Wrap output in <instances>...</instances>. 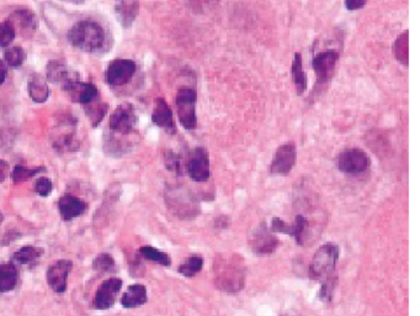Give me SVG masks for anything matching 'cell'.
Instances as JSON below:
<instances>
[{
  "mask_svg": "<svg viewBox=\"0 0 420 316\" xmlns=\"http://www.w3.org/2000/svg\"><path fill=\"white\" fill-rule=\"evenodd\" d=\"M68 41L76 49L84 52H94L103 47L105 31L103 26L92 20L76 22L68 33Z\"/></svg>",
  "mask_w": 420,
  "mask_h": 316,
  "instance_id": "6da1fadb",
  "label": "cell"
},
{
  "mask_svg": "<svg viewBox=\"0 0 420 316\" xmlns=\"http://www.w3.org/2000/svg\"><path fill=\"white\" fill-rule=\"evenodd\" d=\"M339 261V246L325 244L318 248L309 266V278L323 282L335 274V266Z\"/></svg>",
  "mask_w": 420,
  "mask_h": 316,
  "instance_id": "7a4b0ae2",
  "label": "cell"
},
{
  "mask_svg": "<svg viewBox=\"0 0 420 316\" xmlns=\"http://www.w3.org/2000/svg\"><path fill=\"white\" fill-rule=\"evenodd\" d=\"M196 103H197V92L194 88L184 86L179 89L175 97V105L178 111L179 121L186 130H195L197 127Z\"/></svg>",
  "mask_w": 420,
  "mask_h": 316,
  "instance_id": "3957f363",
  "label": "cell"
},
{
  "mask_svg": "<svg viewBox=\"0 0 420 316\" xmlns=\"http://www.w3.org/2000/svg\"><path fill=\"white\" fill-rule=\"evenodd\" d=\"M216 284L227 293H237L244 285V273L234 262L222 261L216 266Z\"/></svg>",
  "mask_w": 420,
  "mask_h": 316,
  "instance_id": "277c9868",
  "label": "cell"
},
{
  "mask_svg": "<svg viewBox=\"0 0 420 316\" xmlns=\"http://www.w3.org/2000/svg\"><path fill=\"white\" fill-rule=\"evenodd\" d=\"M137 114H136L135 106L132 104L124 103L119 105L113 110V114L110 115L108 119V127L118 135L127 136L135 131L137 126Z\"/></svg>",
  "mask_w": 420,
  "mask_h": 316,
  "instance_id": "5b68a950",
  "label": "cell"
},
{
  "mask_svg": "<svg viewBox=\"0 0 420 316\" xmlns=\"http://www.w3.org/2000/svg\"><path fill=\"white\" fill-rule=\"evenodd\" d=\"M371 166V159L365 151L360 148H349L340 153L338 158V167L340 172L345 175H359Z\"/></svg>",
  "mask_w": 420,
  "mask_h": 316,
  "instance_id": "8992f818",
  "label": "cell"
},
{
  "mask_svg": "<svg viewBox=\"0 0 420 316\" xmlns=\"http://www.w3.org/2000/svg\"><path fill=\"white\" fill-rule=\"evenodd\" d=\"M137 65L135 61L127 60V58H115L110 62L105 72V79L106 83L113 87H121L124 86L134 78Z\"/></svg>",
  "mask_w": 420,
  "mask_h": 316,
  "instance_id": "52a82bcc",
  "label": "cell"
},
{
  "mask_svg": "<svg viewBox=\"0 0 420 316\" xmlns=\"http://www.w3.org/2000/svg\"><path fill=\"white\" fill-rule=\"evenodd\" d=\"M185 167H186V172L190 178L194 182L204 183L206 180H209L211 175L210 156L206 151V148H194L190 152Z\"/></svg>",
  "mask_w": 420,
  "mask_h": 316,
  "instance_id": "ba28073f",
  "label": "cell"
},
{
  "mask_svg": "<svg viewBox=\"0 0 420 316\" xmlns=\"http://www.w3.org/2000/svg\"><path fill=\"white\" fill-rule=\"evenodd\" d=\"M296 159L297 150L295 143L289 142V143H285V145H281L280 148L276 150L274 159L270 164V175L285 177L295 167Z\"/></svg>",
  "mask_w": 420,
  "mask_h": 316,
  "instance_id": "9c48e42d",
  "label": "cell"
},
{
  "mask_svg": "<svg viewBox=\"0 0 420 316\" xmlns=\"http://www.w3.org/2000/svg\"><path fill=\"white\" fill-rule=\"evenodd\" d=\"M308 228H309V223H308L307 219L302 215H297L295 223H285L284 220L275 216L270 223L269 230L271 232L292 236L298 245L303 246L305 241L307 239Z\"/></svg>",
  "mask_w": 420,
  "mask_h": 316,
  "instance_id": "30bf717a",
  "label": "cell"
},
{
  "mask_svg": "<svg viewBox=\"0 0 420 316\" xmlns=\"http://www.w3.org/2000/svg\"><path fill=\"white\" fill-rule=\"evenodd\" d=\"M249 246L250 250L255 252L257 255H270L276 251L279 246V240L270 231L266 223H261L249 236Z\"/></svg>",
  "mask_w": 420,
  "mask_h": 316,
  "instance_id": "8fae6325",
  "label": "cell"
},
{
  "mask_svg": "<svg viewBox=\"0 0 420 316\" xmlns=\"http://www.w3.org/2000/svg\"><path fill=\"white\" fill-rule=\"evenodd\" d=\"M339 61V52L337 51H323L314 56L312 61L313 70L317 77V84L323 86L329 82V79L333 76L335 65Z\"/></svg>",
  "mask_w": 420,
  "mask_h": 316,
  "instance_id": "7c38bea8",
  "label": "cell"
},
{
  "mask_svg": "<svg viewBox=\"0 0 420 316\" xmlns=\"http://www.w3.org/2000/svg\"><path fill=\"white\" fill-rule=\"evenodd\" d=\"M73 268V262L70 260H60L54 262L47 269V283L49 288L56 293H65L68 287V276Z\"/></svg>",
  "mask_w": 420,
  "mask_h": 316,
  "instance_id": "4fadbf2b",
  "label": "cell"
},
{
  "mask_svg": "<svg viewBox=\"0 0 420 316\" xmlns=\"http://www.w3.org/2000/svg\"><path fill=\"white\" fill-rule=\"evenodd\" d=\"M121 289L122 281L120 278H108L104 281L94 297V306L99 310H106L113 308Z\"/></svg>",
  "mask_w": 420,
  "mask_h": 316,
  "instance_id": "5bb4252c",
  "label": "cell"
},
{
  "mask_svg": "<svg viewBox=\"0 0 420 316\" xmlns=\"http://www.w3.org/2000/svg\"><path fill=\"white\" fill-rule=\"evenodd\" d=\"M47 79L65 89L70 83L79 81V74L60 61H51L47 65Z\"/></svg>",
  "mask_w": 420,
  "mask_h": 316,
  "instance_id": "9a60e30c",
  "label": "cell"
},
{
  "mask_svg": "<svg viewBox=\"0 0 420 316\" xmlns=\"http://www.w3.org/2000/svg\"><path fill=\"white\" fill-rule=\"evenodd\" d=\"M9 22L15 29V33L20 31V35L24 38H33L38 28V17L29 9H17L14 11Z\"/></svg>",
  "mask_w": 420,
  "mask_h": 316,
  "instance_id": "2e32d148",
  "label": "cell"
},
{
  "mask_svg": "<svg viewBox=\"0 0 420 316\" xmlns=\"http://www.w3.org/2000/svg\"><path fill=\"white\" fill-rule=\"evenodd\" d=\"M152 121H153L154 125L167 131L169 135L177 134V125H175V121H174L172 110L165 99H156L154 110H153V114H152Z\"/></svg>",
  "mask_w": 420,
  "mask_h": 316,
  "instance_id": "e0dca14e",
  "label": "cell"
},
{
  "mask_svg": "<svg viewBox=\"0 0 420 316\" xmlns=\"http://www.w3.org/2000/svg\"><path fill=\"white\" fill-rule=\"evenodd\" d=\"M65 92L72 102L83 105L92 103V100H95L99 97L97 88L94 84L81 82V81L70 83V86L65 88Z\"/></svg>",
  "mask_w": 420,
  "mask_h": 316,
  "instance_id": "ac0fdd59",
  "label": "cell"
},
{
  "mask_svg": "<svg viewBox=\"0 0 420 316\" xmlns=\"http://www.w3.org/2000/svg\"><path fill=\"white\" fill-rule=\"evenodd\" d=\"M140 13V0H115V14L124 28L132 26Z\"/></svg>",
  "mask_w": 420,
  "mask_h": 316,
  "instance_id": "d6986e66",
  "label": "cell"
},
{
  "mask_svg": "<svg viewBox=\"0 0 420 316\" xmlns=\"http://www.w3.org/2000/svg\"><path fill=\"white\" fill-rule=\"evenodd\" d=\"M88 204L78 199L76 196L65 194L58 200V210H60V216L65 221H70L73 219L81 216L86 213Z\"/></svg>",
  "mask_w": 420,
  "mask_h": 316,
  "instance_id": "ffe728a7",
  "label": "cell"
},
{
  "mask_svg": "<svg viewBox=\"0 0 420 316\" xmlns=\"http://www.w3.org/2000/svg\"><path fill=\"white\" fill-rule=\"evenodd\" d=\"M27 93L35 103H46L51 95L47 81L38 73H33L27 81Z\"/></svg>",
  "mask_w": 420,
  "mask_h": 316,
  "instance_id": "44dd1931",
  "label": "cell"
},
{
  "mask_svg": "<svg viewBox=\"0 0 420 316\" xmlns=\"http://www.w3.org/2000/svg\"><path fill=\"white\" fill-rule=\"evenodd\" d=\"M148 300L147 288L143 284H132L129 285L126 293L121 298V304L124 308H138L145 306Z\"/></svg>",
  "mask_w": 420,
  "mask_h": 316,
  "instance_id": "7402d4cb",
  "label": "cell"
},
{
  "mask_svg": "<svg viewBox=\"0 0 420 316\" xmlns=\"http://www.w3.org/2000/svg\"><path fill=\"white\" fill-rule=\"evenodd\" d=\"M131 150L129 142L124 141L122 139L116 136V134L110 131V134H105L104 136V151L111 157H122L124 155Z\"/></svg>",
  "mask_w": 420,
  "mask_h": 316,
  "instance_id": "603a6c76",
  "label": "cell"
},
{
  "mask_svg": "<svg viewBox=\"0 0 420 316\" xmlns=\"http://www.w3.org/2000/svg\"><path fill=\"white\" fill-rule=\"evenodd\" d=\"M291 76L296 87V93L298 97H302L306 93L308 87L307 74L303 68V61H302L301 54L296 52L293 57V62L291 65Z\"/></svg>",
  "mask_w": 420,
  "mask_h": 316,
  "instance_id": "cb8c5ba5",
  "label": "cell"
},
{
  "mask_svg": "<svg viewBox=\"0 0 420 316\" xmlns=\"http://www.w3.org/2000/svg\"><path fill=\"white\" fill-rule=\"evenodd\" d=\"M19 271L13 263L0 264V293H8L17 287Z\"/></svg>",
  "mask_w": 420,
  "mask_h": 316,
  "instance_id": "d4e9b609",
  "label": "cell"
},
{
  "mask_svg": "<svg viewBox=\"0 0 420 316\" xmlns=\"http://www.w3.org/2000/svg\"><path fill=\"white\" fill-rule=\"evenodd\" d=\"M52 145H54V150L58 153L73 152L78 150L81 142L76 137L74 129H72L70 132H63V134L54 137Z\"/></svg>",
  "mask_w": 420,
  "mask_h": 316,
  "instance_id": "484cf974",
  "label": "cell"
},
{
  "mask_svg": "<svg viewBox=\"0 0 420 316\" xmlns=\"http://www.w3.org/2000/svg\"><path fill=\"white\" fill-rule=\"evenodd\" d=\"M394 57L401 65L408 67L410 65V33L405 30L396 38L394 44Z\"/></svg>",
  "mask_w": 420,
  "mask_h": 316,
  "instance_id": "4316f807",
  "label": "cell"
},
{
  "mask_svg": "<svg viewBox=\"0 0 420 316\" xmlns=\"http://www.w3.org/2000/svg\"><path fill=\"white\" fill-rule=\"evenodd\" d=\"M108 104L104 103L102 100H92V103L86 104V115L89 121L92 123V127H97V125L104 120V118L108 114Z\"/></svg>",
  "mask_w": 420,
  "mask_h": 316,
  "instance_id": "83f0119b",
  "label": "cell"
},
{
  "mask_svg": "<svg viewBox=\"0 0 420 316\" xmlns=\"http://www.w3.org/2000/svg\"><path fill=\"white\" fill-rule=\"evenodd\" d=\"M43 250L36 246H22L20 250H17L13 255V260L19 264H33L42 256Z\"/></svg>",
  "mask_w": 420,
  "mask_h": 316,
  "instance_id": "f1b7e54d",
  "label": "cell"
},
{
  "mask_svg": "<svg viewBox=\"0 0 420 316\" xmlns=\"http://www.w3.org/2000/svg\"><path fill=\"white\" fill-rule=\"evenodd\" d=\"M138 252L143 258L158 263V264H162L164 267H169L172 264V260H170L169 255L165 252L156 250V247H153V246H142Z\"/></svg>",
  "mask_w": 420,
  "mask_h": 316,
  "instance_id": "f546056e",
  "label": "cell"
},
{
  "mask_svg": "<svg viewBox=\"0 0 420 316\" xmlns=\"http://www.w3.org/2000/svg\"><path fill=\"white\" fill-rule=\"evenodd\" d=\"M202 268H204V258L200 255H193L179 266L178 272L186 278H193L197 273L201 272Z\"/></svg>",
  "mask_w": 420,
  "mask_h": 316,
  "instance_id": "4dcf8cb0",
  "label": "cell"
},
{
  "mask_svg": "<svg viewBox=\"0 0 420 316\" xmlns=\"http://www.w3.org/2000/svg\"><path fill=\"white\" fill-rule=\"evenodd\" d=\"M45 171H46V168L43 166L42 167H35V168H27V167L17 164V166H15L13 168V172H11V180L15 184H20V183H24L26 180H31V178L36 177V175H40L41 172H45Z\"/></svg>",
  "mask_w": 420,
  "mask_h": 316,
  "instance_id": "1f68e13d",
  "label": "cell"
},
{
  "mask_svg": "<svg viewBox=\"0 0 420 316\" xmlns=\"http://www.w3.org/2000/svg\"><path fill=\"white\" fill-rule=\"evenodd\" d=\"M164 164L168 171L172 172L174 175L181 177L184 175L183 158L178 153L172 151H165L164 153Z\"/></svg>",
  "mask_w": 420,
  "mask_h": 316,
  "instance_id": "d6a6232c",
  "label": "cell"
},
{
  "mask_svg": "<svg viewBox=\"0 0 420 316\" xmlns=\"http://www.w3.org/2000/svg\"><path fill=\"white\" fill-rule=\"evenodd\" d=\"M4 60H6V65H10L13 68H19L26 61V54L24 49L15 46V47L6 49L4 52Z\"/></svg>",
  "mask_w": 420,
  "mask_h": 316,
  "instance_id": "836d02e7",
  "label": "cell"
},
{
  "mask_svg": "<svg viewBox=\"0 0 420 316\" xmlns=\"http://www.w3.org/2000/svg\"><path fill=\"white\" fill-rule=\"evenodd\" d=\"M116 263L111 255L108 253H100L95 257V260L92 261V268L94 271L100 273L113 272L116 269Z\"/></svg>",
  "mask_w": 420,
  "mask_h": 316,
  "instance_id": "e575fe53",
  "label": "cell"
},
{
  "mask_svg": "<svg viewBox=\"0 0 420 316\" xmlns=\"http://www.w3.org/2000/svg\"><path fill=\"white\" fill-rule=\"evenodd\" d=\"M15 36H17L15 29L9 20L0 22V49H4L11 45Z\"/></svg>",
  "mask_w": 420,
  "mask_h": 316,
  "instance_id": "d590c367",
  "label": "cell"
},
{
  "mask_svg": "<svg viewBox=\"0 0 420 316\" xmlns=\"http://www.w3.org/2000/svg\"><path fill=\"white\" fill-rule=\"evenodd\" d=\"M337 282H338L337 274L332 276L330 278L325 279L323 282H321L322 287H321V290H319V299L324 301V303H328V301L333 299Z\"/></svg>",
  "mask_w": 420,
  "mask_h": 316,
  "instance_id": "8d00e7d4",
  "label": "cell"
},
{
  "mask_svg": "<svg viewBox=\"0 0 420 316\" xmlns=\"http://www.w3.org/2000/svg\"><path fill=\"white\" fill-rule=\"evenodd\" d=\"M33 189L38 193V196H42V198H47V196L52 193L54 184H52V182H51L49 178L41 177V178H38V180L35 182Z\"/></svg>",
  "mask_w": 420,
  "mask_h": 316,
  "instance_id": "74e56055",
  "label": "cell"
},
{
  "mask_svg": "<svg viewBox=\"0 0 420 316\" xmlns=\"http://www.w3.org/2000/svg\"><path fill=\"white\" fill-rule=\"evenodd\" d=\"M366 3L367 0H344L345 8L349 11L360 10Z\"/></svg>",
  "mask_w": 420,
  "mask_h": 316,
  "instance_id": "f35d334b",
  "label": "cell"
},
{
  "mask_svg": "<svg viewBox=\"0 0 420 316\" xmlns=\"http://www.w3.org/2000/svg\"><path fill=\"white\" fill-rule=\"evenodd\" d=\"M19 237H20V234L17 232V231H8V232L4 235V237L0 241V244L3 246L10 245L11 242L17 240Z\"/></svg>",
  "mask_w": 420,
  "mask_h": 316,
  "instance_id": "ab89813d",
  "label": "cell"
},
{
  "mask_svg": "<svg viewBox=\"0 0 420 316\" xmlns=\"http://www.w3.org/2000/svg\"><path fill=\"white\" fill-rule=\"evenodd\" d=\"M9 164L4 159H0V183H3L9 175Z\"/></svg>",
  "mask_w": 420,
  "mask_h": 316,
  "instance_id": "60d3db41",
  "label": "cell"
},
{
  "mask_svg": "<svg viewBox=\"0 0 420 316\" xmlns=\"http://www.w3.org/2000/svg\"><path fill=\"white\" fill-rule=\"evenodd\" d=\"M6 74H8V68L4 61L0 60V86L6 82Z\"/></svg>",
  "mask_w": 420,
  "mask_h": 316,
  "instance_id": "b9f144b4",
  "label": "cell"
},
{
  "mask_svg": "<svg viewBox=\"0 0 420 316\" xmlns=\"http://www.w3.org/2000/svg\"><path fill=\"white\" fill-rule=\"evenodd\" d=\"M3 221H4V215H3V213L0 212V225L3 223Z\"/></svg>",
  "mask_w": 420,
  "mask_h": 316,
  "instance_id": "7bdbcfd3",
  "label": "cell"
}]
</instances>
